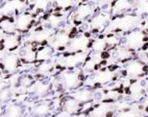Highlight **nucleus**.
<instances>
[{
  "mask_svg": "<svg viewBox=\"0 0 148 117\" xmlns=\"http://www.w3.org/2000/svg\"><path fill=\"white\" fill-rule=\"evenodd\" d=\"M81 74L76 70H64L59 76V86L63 90H75L81 84Z\"/></svg>",
  "mask_w": 148,
  "mask_h": 117,
  "instance_id": "f257e3e1",
  "label": "nucleus"
},
{
  "mask_svg": "<svg viewBox=\"0 0 148 117\" xmlns=\"http://www.w3.org/2000/svg\"><path fill=\"white\" fill-rule=\"evenodd\" d=\"M139 22V18L137 16L133 15H124L117 17L110 23L109 28L111 30H121L126 31L130 30L136 26Z\"/></svg>",
  "mask_w": 148,
  "mask_h": 117,
  "instance_id": "f03ea898",
  "label": "nucleus"
},
{
  "mask_svg": "<svg viewBox=\"0 0 148 117\" xmlns=\"http://www.w3.org/2000/svg\"><path fill=\"white\" fill-rule=\"evenodd\" d=\"M22 65V61L18 54L15 53H8L0 58V68L5 73H15L20 68Z\"/></svg>",
  "mask_w": 148,
  "mask_h": 117,
  "instance_id": "7ed1b4c3",
  "label": "nucleus"
},
{
  "mask_svg": "<svg viewBox=\"0 0 148 117\" xmlns=\"http://www.w3.org/2000/svg\"><path fill=\"white\" fill-rule=\"evenodd\" d=\"M87 60V55L85 52L82 53H67L62 58V60L58 61V65L62 67H65L67 70H73L78 65L85 63Z\"/></svg>",
  "mask_w": 148,
  "mask_h": 117,
  "instance_id": "20e7f679",
  "label": "nucleus"
},
{
  "mask_svg": "<svg viewBox=\"0 0 148 117\" xmlns=\"http://www.w3.org/2000/svg\"><path fill=\"white\" fill-rule=\"evenodd\" d=\"M90 38L86 34H78L71 37L66 46L67 53H82L89 48Z\"/></svg>",
  "mask_w": 148,
  "mask_h": 117,
  "instance_id": "39448f33",
  "label": "nucleus"
},
{
  "mask_svg": "<svg viewBox=\"0 0 148 117\" xmlns=\"http://www.w3.org/2000/svg\"><path fill=\"white\" fill-rule=\"evenodd\" d=\"M14 22H15L16 31H18V32H26L33 25L34 16L27 12H20L16 16Z\"/></svg>",
  "mask_w": 148,
  "mask_h": 117,
  "instance_id": "423d86ee",
  "label": "nucleus"
},
{
  "mask_svg": "<svg viewBox=\"0 0 148 117\" xmlns=\"http://www.w3.org/2000/svg\"><path fill=\"white\" fill-rule=\"evenodd\" d=\"M146 40L144 33L140 30H134L128 33L125 38V46L130 50H137L143 46Z\"/></svg>",
  "mask_w": 148,
  "mask_h": 117,
  "instance_id": "0eeeda50",
  "label": "nucleus"
},
{
  "mask_svg": "<svg viewBox=\"0 0 148 117\" xmlns=\"http://www.w3.org/2000/svg\"><path fill=\"white\" fill-rule=\"evenodd\" d=\"M71 33L70 31L65 30H60L57 33H55L52 36L51 46L53 49H57L58 51H62V50L66 49V46L68 42L71 39Z\"/></svg>",
  "mask_w": 148,
  "mask_h": 117,
  "instance_id": "6e6552de",
  "label": "nucleus"
},
{
  "mask_svg": "<svg viewBox=\"0 0 148 117\" xmlns=\"http://www.w3.org/2000/svg\"><path fill=\"white\" fill-rule=\"evenodd\" d=\"M53 111V103L50 100H42L34 105L30 109L31 117H49Z\"/></svg>",
  "mask_w": 148,
  "mask_h": 117,
  "instance_id": "1a4fd4ad",
  "label": "nucleus"
},
{
  "mask_svg": "<svg viewBox=\"0 0 148 117\" xmlns=\"http://www.w3.org/2000/svg\"><path fill=\"white\" fill-rule=\"evenodd\" d=\"M36 43L26 44L25 46L22 47L18 52V57L21 61L25 63H32L36 62V50H37Z\"/></svg>",
  "mask_w": 148,
  "mask_h": 117,
  "instance_id": "9d476101",
  "label": "nucleus"
},
{
  "mask_svg": "<svg viewBox=\"0 0 148 117\" xmlns=\"http://www.w3.org/2000/svg\"><path fill=\"white\" fill-rule=\"evenodd\" d=\"M94 13H95V7L92 4L90 3L81 4L73 12L74 22H79V23L83 22V21L87 20L88 18L94 15Z\"/></svg>",
  "mask_w": 148,
  "mask_h": 117,
  "instance_id": "9b49d317",
  "label": "nucleus"
},
{
  "mask_svg": "<svg viewBox=\"0 0 148 117\" xmlns=\"http://www.w3.org/2000/svg\"><path fill=\"white\" fill-rule=\"evenodd\" d=\"M109 23V15L106 13H99L92 18L90 22V28L92 31L97 32L103 29Z\"/></svg>",
  "mask_w": 148,
  "mask_h": 117,
  "instance_id": "f8f14e48",
  "label": "nucleus"
},
{
  "mask_svg": "<svg viewBox=\"0 0 148 117\" xmlns=\"http://www.w3.org/2000/svg\"><path fill=\"white\" fill-rule=\"evenodd\" d=\"M114 77V71L104 68V70H99V71H97L96 74L92 76V82H94V84L104 85L112 81Z\"/></svg>",
  "mask_w": 148,
  "mask_h": 117,
  "instance_id": "ddd939ff",
  "label": "nucleus"
},
{
  "mask_svg": "<svg viewBox=\"0 0 148 117\" xmlns=\"http://www.w3.org/2000/svg\"><path fill=\"white\" fill-rule=\"evenodd\" d=\"M125 70H126V74L129 77L136 78V77L141 76L144 73L145 67L143 63L139 62V61H132V62H130L126 65Z\"/></svg>",
  "mask_w": 148,
  "mask_h": 117,
  "instance_id": "4468645a",
  "label": "nucleus"
},
{
  "mask_svg": "<svg viewBox=\"0 0 148 117\" xmlns=\"http://www.w3.org/2000/svg\"><path fill=\"white\" fill-rule=\"evenodd\" d=\"M74 100H76L80 105H83L85 103L92 102L94 100V92L88 88H80L75 89L72 94L70 95Z\"/></svg>",
  "mask_w": 148,
  "mask_h": 117,
  "instance_id": "2eb2a0df",
  "label": "nucleus"
},
{
  "mask_svg": "<svg viewBox=\"0 0 148 117\" xmlns=\"http://www.w3.org/2000/svg\"><path fill=\"white\" fill-rule=\"evenodd\" d=\"M21 44V36L15 33L5 34L4 38L1 41V49L7 50V51H13L17 49Z\"/></svg>",
  "mask_w": 148,
  "mask_h": 117,
  "instance_id": "dca6fc26",
  "label": "nucleus"
},
{
  "mask_svg": "<svg viewBox=\"0 0 148 117\" xmlns=\"http://www.w3.org/2000/svg\"><path fill=\"white\" fill-rule=\"evenodd\" d=\"M30 90L34 96L41 98L49 94L50 91H51V85L46 81L38 80L31 84Z\"/></svg>",
  "mask_w": 148,
  "mask_h": 117,
  "instance_id": "f3484780",
  "label": "nucleus"
},
{
  "mask_svg": "<svg viewBox=\"0 0 148 117\" xmlns=\"http://www.w3.org/2000/svg\"><path fill=\"white\" fill-rule=\"evenodd\" d=\"M25 109L23 105L17 103H10L5 105L2 117H23Z\"/></svg>",
  "mask_w": 148,
  "mask_h": 117,
  "instance_id": "a211bd4d",
  "label": "nucleus"
},
{
  "mask_svg": "<svg viewBox=\"0 0 148 117\" xmlns=\"http://www.w3.org/2000/svg\"><path fill=\"white\" fill-rule=\"evenodd\" d=\"M54 55V49L51 45H42L36 50V62H48Z\"/></svg>",
  "mask_w": 148,
  "mask_h": 117,
  "instance_id": "6ab92c4d",
  "label": "nucleus"
},
{
  "mask_svg": "<svg viewBox=\"0 0 148 117\" xmlns=\"http://www.w3.org/2000/svg\"><path fill=\"white\" fill-rule=\"evenodd\" d=\"M62 109L66 113L70 114V115L79 112V109H80V107H81L80 103L76 100H74L71 96L65 98V99L63 100V102L62 103Z\"/></svg>",
  "mask_w": 148,
  "mask_h": 117,
  "instance_id": "aec40b11",
  "label": "nucleus"
},
{
  "mask_svg": "<svg viewBox=\"0 0 148 117\" xmlns=\"http://www.w3.org/2000/svg\"><path fill=\"white\" fill-rule=\"evenodd\" d=\"M112 112L110 109V105L107 103H103L101 105H97L94 109L90 112V117H105V116H111Z\"/></svg>",
  "mask_w": 148,
  "mask_h": 117,
  "instance_id": "412c9836",
  "label": "nucleus"
},
{
  "mask_svg": "<svg viewBox=\"0 0 148 117\" xmlns=\"http://www.w3.org/2000/svg\"><path fill=\"white\" fill-rule=\"evenodd\" d=\"M0 29L5 34H12L15 33L16 28H15V22L11 17L4 16L0 19Z\"/></svg>",
  "mask_w": 148,
  "mask_h": 117,
  "instance_id": "4be33fe9",
  "label": "nucleus"
},
{
  "mask_svg": "<svg viewBox=\"0 0 148 117\" xmlns=\"http://www.w3.org/2000/svg\"><path fill=\"white\" fill-rule=\"evenodd\" d=\"M132 7L131 0H115L112 6L113 14H121V13L127 11Z\"/></svg>",
  "mask_w": 148,
  "mask_h": 117,
  "instance_id": "5701e85b",
  "label": "nucleus"
},
{
  "mask_svg": "<svg viewBox=\"0 0 148 117\" xmlns=\"http://www.w3.org/2000/svg\"><path fill=\"white\" fill-rule=\"evenodd\" d=\"M144 88L145 86L140 81H136L130 84V94H131L132 98H134V100L140 99L142 93L144 91Z\"/></svg>",
  "mask_w": 148,
  "mask_h": 117,
  "instance_id": "b1692460",
  "label": "nucleus"
},
{
  "mask_svg": "<svg viewBox=\"0 0 148 117\" xmlns=\"http://www.w3.org/2000/svg\"><path fill=\"white\" fill-rule=\"evenodd\" d=\"M114 56L118 61H120V62H125V61H128L131 58L132 50H130L129 48H127L126 46L118 47L117 49L115 50Z\"/></svg>",
  "mask_w": 148,
  "mask_h": 117,
  "instance_id": "393cba45",
  "label": "nucleus"
},
{
  "mask_svg": "<svg viewBox=\"0 0 148 117\" xmlns=\"http://www.w3.org/2000/svg\"><path fill=\"white\" fill-rule=\"evenodd\" d=\"M107 44L105 41V38H97L96 40H94L92 44V49L95 53H102L106 50Z\"/></svg>",
  "mask_w": 148,
  "mask_h": 117,
  "instance_id": "a878e982",
  "label": "nucleus"
},
{
  "mask_svg": "<svg viewBox=\"0 0 148 117\" xmlns=\"http://www.w3.org/2000/svg\"><path fill=\"white\" fill-rule=\"evenodd\" d=\"M13 97V91H12V87L10 86H4L0 90V102L3 103L4 105L6 103L9 102Z\"/></svg>",
  "mask_w": 148,
  "mask_h": 117,
  "instance_id": "bb28decb",
  "label": "nucleus"
},
{
  "mask_svg": "<svg viewBox=\"0 0 148 117\" xmlns=\"http://www.w3.org/2000/svg\"><path fill=\"white\" fill-rule=\"evenodd\" d=\"M54 5L57 8V10L59 9L60 11L68 10L73 7L74 0H54Z\"/></svg>",
  "mask_w": 148,
  "mask_h": 117,
  "instance_id": "cd10ccee",
  "label": "nucleus"
},
{
  "mask_svg": "<svg viewBox=\"0 0 148 117\" xmlns=\"http://www.w3.org/2000/svg\"><path fill=\"white\" fill-rule=\"evenodd\" d=\"M53 68H54V66H53V63H50V61H48V62H42L40 63L38 67H37V72L40 75L44 76L47 73L51 72Z\"/></svg>",
  "mask_w": 148,
  "mask_h": 117,
  "instance_id": "c85d7f7f",
  "label": "nucleus"
},
{
  "mask_svg": "<svg viewBox=\"0 0 148 117\" xmlns=\"http://www.w3.org/2000/svg\"><path fill=\"white\" fill-rule=\"evenodd\" d=\"M50 4H51L50 0H36L34 1V8L36 11L45 12L49 8Z\"/></svg>",
  "mask_w": 148,
  "mask_h": 117,
  "instance_id": "c756f323",
  "label": "nucleus"
},
{
  "mask_svg": "<svg viewBox=\"0 0 148 117\" xmlns=\"http://www.w3.org/2000/svg\"><path fill=\"white\" fill-rule=\"evenodd\" d=\"M136 12L138 15H148V0H138Z\"/></svg>",
  "mask_w": 148,
  "mask_h": 117,
  "instance_id": "7c9ffc66",
  "label": "nucleus"
},
{
  "mask_svg": "<svg viewBox=\"0 0 148 117\" xmlns=\"http://www.w3.org/2000/svg\"><path fill=\"white\" fill-rule=\"evenodd\" d=\"M105 41H106L107 47H115L117 46V44L119 43V38L114 34H111V35H108L107 37H105Z\"/></svg>",
  "mask_w": 148,
  "mask_h": 117,
  "instance_id": "2f4dec72",
  "label": "nucleus"
},
{
  "mask_svg": "<svg viewBox=\"0 0 148 117\" xmlns=\"http://www.w3.org/2000/svg\"><path fill=\"white\" fill-rule=\"evenodd\" d=\"M117 117H137V113L134 110H123L121 113H119Z\"/></svg>",
  "mask_w": 148,
  "mask_h": 117,
  "instance_id": "473e14b6",
  "label": "nucleus"
},
{
  "mask_svg": "<svg viewBox=\"0 0 148 117\" xmlns=\"http://www.w3.org/2000/svg\"><path fill=\"white\" fill-rule=\"evenodd\" d=\"M4 107H5V105H4L3 103L0 102V117H1V116H2V114H3Z\"/></svg>",
  "mask_w": 148,
  "mask_h": 117,
  "instance_id": "72a5a7b5",
  "label": "nucleus"
},
{
  "mask_svg": "<svg viewBox=\"0 0 148 117\" xmlns=\"http://www.w3.org/2000/svg\"><path fill=\"white\" fill-rule=\"evenodd\" d=\"M145 26H146V28H148V17H147V19H146V21H145Z\"/></svg>",
  "mask_w": 148,
  "mask_h": 117,
  "instance_id": "f704fd0d",
  "label": "nucleus"
},
{
  "mask_svg": "<svg viewBox=\"0 0 148 117\" xmlns=\"http://www.w3.org/2000/svg\"><path fill=\"white\" fill-rule=\"evenodd\" d=\"M145 53H146V56L148 57V45H147V48H146V50H145Z\"/></svg>",
  "mask_w": 148,
  "mask_h": 117,
  "instance_id": "c9c22d12",
  "label": "nucleus"
},
{
  "mask_svg": "<svg viewBox=\"0 0 148 117\" xmlns=\"http://www.w3.org/2000/svg\"><path fill=\"white\" fill-rule=\"evenodd\" d=\"M2 72H3V71H2V70L0 68V79H1V74H2Z\"/></svg>",
  "mask_w": 148,
  "mask_h": 117,
  "instance_id": "e433bc0d",
  "label": "nucleus"
},
{
  "mask_svg": "<svg viewBox=\"0 0 148 117\" xmlns=\"http://www.w3.org/2000/svg\"><path fill=\"white\" fill-rule=\"evenodd\" d=\"M146 91H147V92H148V84H147V85H146Z\"/></svg>",
  "mask_w": 148,
  "mask_h": 117,
  "instance_id": "4c0bfd02",
  "label": "nucleus"
},
{
  "mask_svg": "<svg viewBox=\"0 0 148 117\" xmlns=\"http://www.w3.org/2000/svg\"><path fill=\"white\" fill-rule=\"evenodd\" d=\"M58 117H64V116H58Z\"/></svg>",
  "mask_w": 148,
  "mask_h": 117,
  "instance_id": "58836bf2",
  "label": "nucleus"
},
{
  "mask_svg": "<svg viewBox=\"0 0 148 117\" xmlns=\"http://www.w3.org/2000/svg\"><path fill=\"white\" fill-rule=\"evenodd\" d=\"M84 1H85V0H84Z\"/></svg>",
  "mask_w": 148,
  "mask_h": 117,
  "instance_id": "ea45409f",
  "label": "nucleus"
}]
</instances>
